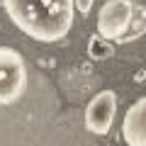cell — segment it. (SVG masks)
Here are the masks:
<instances>
[{
	"label": "cell",
	"instance_id": "obj_2",
	"mask_svg": "<svg viewBox=\"0 0 146 146\" xmlns=\"http://www.w3.org/2000/svg\"><path fill=\"white\" fill-rule=\"evenodd\" d=\"M27 90V66L20 51L0 46V105H15Z\"/></svg>",
	"mask_w": 146,
	"mask_h": 146
},
{
	"label": "cell",
	"instance_id": "obj_5",
	"mask_svg": "<svg viewBox=\"0 0 146 146\" xmlns=\"http://www.w3.org/2000/svg\"><path fill=\"white\" fill-rule=\"evenodd\" d=\"M122 136L127 146H146V98H139L124 115Z\"/></svg>",
	"mask_w": 146,
	"mask_h": 146
},
{
	"label": "cell",
	"instance_id": "obj_3",
	"mask_svg": "<svg viewBox=\"0 0 146 146\" xmlns=\"http://www.w3.org/2000/svg\"><path fill=\"white\" fill-rule=\"evenodd\" d=\"M131 0H107L98 12V34L107 42H122L131 25Z\"/></svg>",
	"mask_w": 146,
	"mask_h": 146
},
{
	"label": "cell",
	"instance_id": "obj_1",
	"mask_svg": "<svg viewBox=\"0 0 146 146\" xmlns=\"http://www.w3.org/2000/svg\"><path fill=\"white\" fill-rule=\"evenodd\" d=\"M10 20L29 39L51 44L71 32L76 0H3Z\"/></svg>",
	"mask_w": 146,
	"mask_h": 146
},
{
	"label": "cell",
	"instance_id": "obj_7",
	"mask_svg": "<svg viewBox=\"0 0 146 146\" xmlns=\"http://www.w3.org/2000/svg\"><path fill=\"white\" fill-rule=\"evenodd\" d=\"M112 54H115L112 44H110L107 39H102L100 34H95L93 39L88 42V56H90V58H95V61H105V58H112Z\"/></svg>",
	"mask_w": 146,
	"mask_h": 146
},
{
	"label": "cell",
	"instance_id": "obj_4",
	"mask_svg": "<svg viewBox=\"0 0 146 146\" xmlns=\"http://www.w3.org/2000/svg\"><path fill=\"white\" fill-rule=\"evenodd\" d=\"M117 115V95L112 90H100L85 107V129L98 136H105L112 129Z\"/></svg>",
	"mask_w": 146,
	"mask_h": 146
},
{
	"label": "cell",
	"instance_id": "obj_8",
	"mask_svg": "<svg viewBox=\"0 0 146 146\" xmlns=\"http://www.w3.org/2000/svg\"><path fill=\"white\" fill-rule=\"evenodd\" d=\"M90 7H93V0H76V10H78L80 15H88Z\"/></svg>",
	"mask_w": 146,
	"mask_h": 146
},
{
	"label": "cell",
	"instance_id": "obj_6",
	"mask_svg": "<svg viewBox=\"0 0 146 146\" xmlns=\"http://www.w3.org/2000/svg\"><path fill=\"white\" fill-rule=\"evenodd\" d=\"M146 32V10L141 5H134V12H131V25L127 29V34L122 36V42H134Z\"/></svg>",
	"mask_w": 146,
	"mask_h": 146
}]
</instances>
